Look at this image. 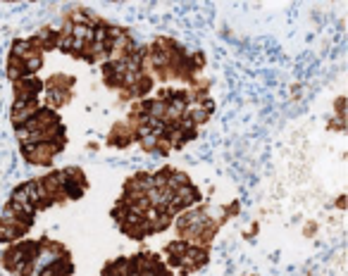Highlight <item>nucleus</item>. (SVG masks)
I'll list each match as a JSON object with an SVG mask.
<instances>
[{
  "instance_id": "1",
  "label": "nucleus",
  "mask_w": 348,
  "mask_h": 276,
  "mask_svg": "<svg viewBox=\"0 0 348 276\" xmlns=\"http://www.w3.org/2000/svg\"><path fill=\"white\" fill-rule=\"evenodd\" d=\"M15 88V100H29V98H38L43 93V81L38 76H22L17 81H12Z\"/></svg>"
},
{
  "instance_id": "2",
  "label": "nucleus",
  "mask_w": 348,
  "mask_h": 276,
  "mask_svg": "<svg viewBox=\"0 0 348 276\" xmlns=\"http://www.w3.org/2000/svg\"><path fill=\"white\" fill-rule=\"evenodd\" d=\"M41 107V100L38 98H29V100H15V105H12V115H10V119H12V124L17 126H24V122H29V119L34 117V112Z\"/></svg>"
},
{
  "instance_id": "3",
  "label": "nucleus",
  "mask_w": 348,
  "mask_h": 276,
  "mask_svg": "<svg viewBox=\"0 0 348 276\" xmlns=\"http://www.w3.org/2000/svg\"><path fill=\"white\" fill-rule=\"evenodd\" d=\"M134 143V131L131 126L127 124H115L112 131L108 134V145H115V148H129Z\"/></svg>"
},
{
  "instance_id": "4",
  "label": "nucleus",
  "mask_w": 348,
  "mask_h": 276,
  "mask_svg": "<svg viewBox=\"0 0 348 276\" xmlns=\"http://www.w3.org/2000/svg\"><path fill=\"white\" fill-rule=\"evenodd\" d=\"M22 76H26L24 60L10 52V58H8V79L10 81H17V79H22Z\"/></svg>"
},
{
  "instance_id": "5",
  "label": "nucleus",
  "mask_w": 348,
  "mask_h": 276,
  "mask_svg": "<svg viewBox=\"0 0 348 276\" xmlns=\"http://www.w3.org/2000/svg\"><path fill=\"white\" fill-rule=\"evenodd\" d=\"M343 105H346V100H343V98H339V100H336V115H339L341 119H343Z\"/></svg>"
}]
</instances>
